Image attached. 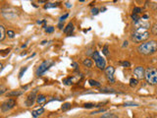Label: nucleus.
Listing matches in <instances>:
<instances>
[{
    "label": "nucleus",
    "mask_w": 157,
    "mask_h": 118,
    "mask_svg": "<svg viewBox=\"0 0 157 118\" xmlns=\"http://www.w3.org/2000/svg\"><path fill=\"white\" fill-rule=\"evenodd\" d=\"M156 50H157V42L155 40H149V42L141 43L140 45L137 47V51L144 55L153 54Z\"/></svg>",
    "instance_id": "nucleus-1"
},
{
    "label": "nucleus",
    "mask_w": 157,
    "mask_h": 118,
    "mask_svg": "<svg viewBox=\"0 0 157 118\" xmlns=\"http://www.w3.org/2000/svg\"><path fill=\"white\" fill-rule=\"evenodd\" d=\"M148 38H149V32L147 31V29H143V28L137 29L132 36L133 42L137 43L144 42V40H146Z\"/></svg>",
    "instance_id": "nucleus-2"
},
{
    "label": "nucleus",
    "mask_w": 157,
    "mask_h": 118,
    "mask_svg": "<svg viewBox=\"0 0 157 118\" xmlns=\"http://www.w3.org/2000/svg\"><path fill=\"white\" fill-rule=\"evenodd\" d=\"M145 80L149 85H157V68L149 67L145 70Z\"/></svg>",
    "instance_id": "nucleus-3"
},
{
    "label": "nucleus",
    "mask_w": 157,
    "mask_h": 118,
    "mask_svg": "<svg viewBox=\"0 0 157 118\" xmlns=\"http://www.w3.org/2000/svg\"><path fill=\"white\" fill-rule=\"evenodd\" d=\"M52 65H54V62L51 61V60H45L44 62H42V63L39 65V67L37 68V70H36V76L37 77L42 76V74L45 71H47V70L49 69Z\"/></svg>",
    "instance_id": "nucleus-4"
},
{
    "label": "nucleus",
    "mask_w": 157,
    "mask_h": 118,
    "mask_svg": "<svg viewBox=\"0 0 157 118\" xmlns=\"http://www.w3.org/2000/svg\"><path fill=\"white\" fill-rule=\"evenodd\" d=\"M92 57H93V59H94L95 64H96L97 67H98L100 70L105 69L106 62H105V60H104V58H102L99 55L98 51H94V52H93V54H92Z\"/></svg>",
    "instance_id": "nucleus-5"
},
{
    "label": "nucleus",
    "mask_w": 157,
    "mask_h": 118,
    "mask_svg": "<svg viewBox=\"0 0 157 118\" xmlns=\"http://www.w3.org/2000/svg\"><path fill=\"white\" fill-rule=\"evenodd\" d=\"M15 105H16V101L13 98H9L2 103L1 109H2V111H7V110H10L11 108H13Z\"/></svg>",
    "instance_id": "nucleus-6"
},
{
    "label": "nucleus",
    "mask_w": 157,
    "mask_h": 118,
    "mask_svg": "<svg viewBox=\"0 0 157 118\" xmlns=\"http://www.w3.org/2000/svg\"><path fill=\"white\" fill-rule=\"evenodd\" d=\"M114 72H115V69L113 66H108V67L105 68V75L107 77L108 81L113 84L115 82V79H114Z\"/></svg>",
    "instance_id": "nucleus-7"
},
{
    "label": "nucleus",
    "mask_w": 157,
    "mask_h": 118,
    "mask_svg": "<svg viewBox=\"0 0 157 118\" xmlns=\"http://www.w3.org/2000/svg\"><path fill=\"white\" fill-rule=\"evenodd\" d=\"M134 76H136V79L141 80L145 77V70L143 66H137V67L134 68Z\"/></svg>",
    "instance_id": "nucleus-8"
},
{
    "label": "nucleus",
    "mask_w": 157,
    "mask_h": 118,
    "mask_svg": "<svg viewBox=\"0 0 157 118\" xmlns=\"http://www.w3.org/2000/svg\"><path fill=\"white\" fill-rule=\"evenodd\" d=\"M36 93H37V91L35 90L32 94H29V97H28V98H27V101H26V105H27V106H32V104H33V103H35V101L37 98V97H36Z\"/></svg>",
    "instance_id": "nucleus-9"
},
{
    "label": "nucleus",
    "mask_w": 157,
    "mask_h": 118,
    "mask_svg": "<svg viewBox=\"0 0 157 118\" xmlns=\"http://www.w3.org/2000/svg\"><path fill=\"white\" fill-rule=\"evenodd\" d=\"M43 111H44V109L42 107H40V108H37L35 110H33V111L32 112V114L33 117L36 118V117H38L39 115H42V114L43 113Z\"/></svg>",
    "instance_id": "nucleus-10"
},
{
    "label": "nucleus",
    "mask_w": 157,
    "mask_h": 118,
    "mask_svg": "<svg viewBox=\"0 0 157 118\" xmlns=\"http://www.w3.org/2000/svg\"><path fill=\"white\" fill-rule=\"evenodd\" d=\"M36 101L38 104H42V103H44L46 101V97L44 95H37V98H36Z\"/></svg>",
    "instance_id": "nucleus-11"
},
{
    "label": "nucleus",
    "mask_w": 157,
    "mask_h": 118,
    "mask_svg": "<svg viewBox=\"0 0 157 118\" xmlns=\"http://www.w3.org/2000/svg\"><path fill=\"white\" fill-rule=\"evenodd\" d=\"M73 30H74V26L72 23H70V24H68V26H67L66 29L64 30V32L67 35H71V33L73 32Z\"/></svg>",
    "instance_id": "nucleus-12"
},
{
    "label": "nucleus",
    "mask_w": 157,
    "mask_h": 118,
    "mask_svg": "<svg viewBox=\"0 0 157 118\" xmlns=\"http://www.w3.org/2000/svg\"><path fill=\"white\" fill-rule=\"evenodd\" d=\"M59 5V3H46L44 5V9H48V8H54V7H57Z\"/></svg>",
    "instance_id": "nucleus-13"
},
{
    "label": "nucleus",
    "mask_w": 157,
    "mask_h": 118,
    "mask_svg": "<svg viewBox=\"0 0 157 118\" xmlns=\"http://www.w3.org/2000/svg\"><path fill=\"white\" fill-rule=\"evenodd\" d=\"M137 84H139V82H137V79H136V78H132V79L130 80V86H131V87H133V88L137 87Z\"/></svg>",
    "instance_id": "nucleus-14"
},
{
    "label": "nucleus",
    "mask_w": 157,
    "mask_h": 118,
    "mask_svg": "<svg viewBox=\"0 0 157 118\" xmlns=\"http://www.w3.org/2000/svg\"><path fill=\"white\" fill-rule=\"evenodd\" d=\"M83 64H84L85 66H87V67L91 68V66H92V61L91 60V59H85L84 62H83Z\"/></svg>",
    "instance_id": "nucleus-15"
},
{
    "label": "nucleus",
    "mask_w": 157,
    "mask_h": 118,
    "mask_svg": "<svg viewBox=\"0 0 157 118\" xmlns=\"http://www.w3.org/2000/svg\"><path fill=\"white\" fill-rule=\"evenodd\" d=\"M22 95V92H20V91H15V92H11V93H8L7 94V95H8V97H15V95Z\"/></svg>",
    "instance_id": "nucleus-16"
},
{
    "label": "nucleus",
    "mask_w": 157,
    "mask_h": 118,
    "mask_svg": "<svg viewBox=\"0 0 157 118\" xmlns=\"http://www.w3.org/2000/svg\"><path fill=\"white\" fill-rule=\"evenodd\" d=\"M0 33H1V36H0V40H3L5 38V30L3 26H0Z\"/></svg>",
    "instance_id": "nucleus-17"
},
{
    "label": "nucleus",
    "mask_w": 157,
    "mask_h": 118,
    "mask_svg": "<svg viewBox=\"0 0 157 118\" xmlns=\"http://www.w3.org/2000/svg\"><path fill=\"white\" fill-rule=\"evenodd\" d=\"M71 103H69V102H66V103H64V104H63V106H62V110L63 111H66V110H68L69 108H71Z\"/></svg>",
    "instance_id": "nucleus-18"
},
{
    "label": "nucleus",
    "mask_w": 157,
    "mask_h": 118,
    "mask_svg": "<svg viewBox=\"0 0 157 118\" xmlns=\"http://www.w3.org/2000/svg\"><path fill=\"white\" fill-rule=\"evenodd\" d=\"M89 85H91V86H94V87H100V83L96 82L94 80H89Z\"/></svg>",
    "instance_id": "nucleus-19"
},
{
    "label": "nucleus",
    "mask_w": 157,
    "mask_h": 118,
    "mask_svg": "<svg viewBox=\"0 0 157 118\" xmlns=\"http://www.w3.org/2000/svg\"><path fill=\"white\" fill-rule=\"evenodd\" d=\"M100 118H118L115 114H103Z\"/></svg>",
    "instance_id": "nucleus-20"
},
{
    "label": "nucleus",
    "mask_w": 157,
    "mask_h": 118,
    "mask_svg": "<svg viewBox=\"0 0 157 118\" xmlns=\"http://www.w3.org/2000/svg\"><path fill=\"white\" fill-rule=\"evenodd\" d=\"M63 83H64L65 85H72V78H66L63 80Z\"/></svg>",
    "instance_id": "nucleus-21"
},
{
    "label": "nucleus",
    "mask_w": 157,
    "mask_h": 118,
    "mask_svg": "<svg viewBox=\"0 0 157 118\" xmlns=\"http://www.w3.org/2000/svg\"><path fill=\"white\" fill-rule=\"evenodd\" d=\"M151 32H152V34H153V35H157V23L152 26V28H151Z\"/></svg>",
    "instance_id": "nucleus-22"
},
{
    "label": "nucleus",
    "mask_w": 157,
    "mask_h": 118,
    "mask_svg": "<svg viewBox=\"0 0 157 118\" xmlns=\"http://www.w3.org/2000/svg\"><path fill=\"white\" fill-rule=\"evenodd\" d=\"M132 18H133V20L134 21V23H137V22H139V21L140 20V17L137 16V14H133V15H132Z\"/></svg>",
    "instance_id": "nucleus-23"
},
{
    "label": "nucleus",
    "mask_w": 157,
    "mask_h": 118,
    "mask_svg": "<svg viewBox=\"0 0 157 118\" xmlns=\"http://www.w3.org/2000/svg\"><path fill=\"white\" fill-rule=\"evenodd\" d=\"M27 69H28L27 67H24V68H22V69H21L20 73H19V78H22V77H23L24 73L26 72V70H27Z\"/></svg>",
    "instance_id": "nucleus-24"
},
{
    "label": "nucleus",
    "mask_w": 157,
    "mask_h": 118,
    "mask_svg": "<svg viewBox=\"0 0 157 118\" xmlns=\"http://www.w3.org/2000/svg\"><path fill=\"white\" fill-rule=\"evenodd\" d=\"M94 104H93V103H85L84 104V107H85V108H92V107H94Z\"/></svg>",
    "instance_id": "nucleus-25"
},
{
    "label": "nucleus",
    "mask_w": 157,
    "mask_h": 118,
    "mask_svg": "<svg viewBox=\"0 0 157 118\" xmlns=\"http://www.w3.org/2000/svg\"><path fill=\"white\" fill-rule=\"evenodd\" d=\"M121 64H122L123 67H127V68L130 67V66H131V63H130L129 61H123Z\"/></svg>",
    "instance_id": "nucleus-26"
},
{
    "label": "nucleus",
    "mask_w": 157,
    "mask_h": 118,
    "mask_svg": "<svg viewBox=\"0 0 157 118\" xmlns=\"http://www.w3.org/2000/svg\"><path fill=\"white\" fill-rule=\"evenodd\" d=\"M133 14H139L140 12H141V8H140V7H136V8H134V11H133Z\"/></svg>",
    "instance_id": "nucleus-27"
},
{
    "label": "nucleus",
    "mask_w": 157,
    "mask_h": 118,
    "mask_svg": "<svg viewBox=\"0 0 157 118\" xmlns=\"http://www.w3.org/2000/svg\"><path fill=\"white\" fill-rule=\"evenodd\" d=\"M45 31H46V33H48V34H51V33L54 32V28L53 27H47L45 29Z\"/></svg>",
    "instance_id": "nucleus-28"
},
{
    "label": "nucleus",
    "mask_w": 157,
    "mask_h": 118,
    "mask_svg": "<svg viewBox=\"0 0 157 118\" xmlns=\"http://www.w3.org/2000/svg\"><path fill=\"white\" fill-rule=\"evenodd\" d=\"M68 16H69V14H68V13H66L65 15H63V16H61V17H60V19H59V22H60V23H62V22L64 21V20L66 19V18L68 17Z\"/></svg>",
    "instance_id": "nucleus-29"
},
{
    "label": "nucleus",
    "mask_w": 157,
    "mask_h": 118,
    "mask_svg": "<svg viewBox=\"0 0 157 118\" xmlns=\"http://www.w3.org/2000/svg\"><path fill=\"white\" fill-rule=\"evenodd\" d=\"M98 12H99V10L97 9V8H93V9L91 10L92 15H97V14H98Z\"/></svg>",
    "instance_id": "nucleus-30"
},
{
    "label": "nucleus",
    "mask_w": 157,
    "mask_h": 118,
    "mask_svg": "<svg viewBox=\"0 0 157 118\" xmlns=\"http://www.w3.org/2000/svg\"><path fill=\"white\" fill-rule=\"evenodd\" d=\"M10 52V49H5V50H2L1 51V55L2 56H5L6 53H9Z\"/></svg>",
    "instance_id": "nucleus-31"
},
{
    "label": "nucleus",
    "mask_w": 157,
    "mask_h": 118,
    "mask_svg": "<svg viewBox=\"0 0 157 118\" xmlns=\"http://www.w3.org/2000/svg\"><path fill=\"white\" fill-rule=\"evenodd\" d=\"M7 35H8L10 38H14V36H15L13 31H8V32H7Z\"/></svg>",
    "instance_id": "nucleus-32"
},
{
    "label": "nucleus",
    "mask_w": 157,
    "mask_h": 118,
    "mask_svg": "<svg viewBox=\"0 0 157 118\" xmlns=\"http://www.w3.org/2000/svg\"><path fill=\"white\" fill-rule=\"evenodd\" d=\"M102 51H103V53L105 54V55H108V46H107V45H105V46H104V47H103V50H102Z\"/></svg>",
    "instance_id": "nucleus-33"
},
{
    "label": "nucleus",
    "mask_w": 157,
    "mask_h": 118,
    "mask_svg": "<svg viewBox=\"0 0 157 118\" xmlns=\"http://www.w3.org/2000/svg\"><path fill=\"white\" fill-rule=\"evenodd\" d=\"M127 105H132V106H137V103H134V102H126V103H125V106H127Z\"/></svg>",
    "instance_id": "nucleus-34"
},
{
    "label": "nucleus",
    "mask_w": 157,
    "mask_h": 118,
    "mask_svg": "<svg viewBox=\"0 0 157 118\" xmlns=\"http://www.w3.org/2000/svg\"><path fill=\"white\" fill-rule=\"evenodd\" d=\"M104 111H106V109H105V108H102V109H99V110H97V111H94V112H92L91 114H95V113H99V112H104Z\"/></svg>",
    "instance_id": "nucleus-35"
},
{
    "label": "nucleus",
    "mask_w": 157,
    "mask_h": 118,
    "mask_svg": "<svg viewBox=\"0 0 157 118\" xmlns=\"http://www.w3.org/2000/svg\"><path fill=\"white\" fill-rule=\"evenodd\" d=\"M66 7L67 8H70V7H72V4L70 2H66Z\"/></svg>",
    "instance_id": "nucleus-36"
},
{
    "label": "nucleus",
    "mask_w": 157,
    "mask_h": 118,
    "mask_svg": "<svg viewBox=\"0 0 157 118\" xmlns=\"http://www.w3.org/2000/svg\"><path fill=\"white\" fill-rule=\"evenodd\" d=\"M72 66H73V67H74L75 69H77L78 65V63H76V62H74V63L72 64Z\"/></svg>",
    "instance_id": "nucleus-37"
},
{
    "label": "nucleus",
    "mask_w": 157,
    "mask_h": 118,
    "mask_svg": "<svg viewBox=\"0 0 157 118\" xmlns=\"http://www.w3.org/2000/svg\"><path fill=\"white\" fill-rule=\"evenodd\" d=\"M58 27H59V29H62V27H63V24H62V23H59Z\"/></svg>",
    "instance_id": "nucleus-38"
},
{
    "label": "nucleus",
    "mask_w": 157,
    "mask_h": 118,
    "mask_svg": "<svg viewBox=\"0 0 157 118\" xmlns=\"http://www.w3.org/2000/svg\"><path fill=\"white\" fill-rule=\"evenodd\" d=\"M143 19H148V16H147V15H143Z\"/></svg>",
    "instance_id": "nucleus-39"
},
{
    "label": "nucleus",
    "mask_w": 157,
    "mask_h": 118,
    "mask_svg": "<svg viewBox=\"0 0 157 118\" xmlns=\"http://www.w3.org/2000/svg\"><path fill=\"white\" fill-rule=\"evenodd\" d=\"M124 43H125V44H124V45H123V46H127V45H128V42H125Z\"/></svg>",
    "instance_id": "nucleus-40"
},
{
    "label": "nucleus",
    "mask_w": 157,
    "mask_h": 118,
    "mask_svg": "<svg viewBox=\"0 0 157 118\" xmlns=\"http://www.w3.org/2000/svg\"><path fill=\"white\" fill-rule=\"evenodd\" d=\"M147 118H149V117H147Z\"/></svg>",
    "instance_id": "nucleus-41"
}]
</instances>
